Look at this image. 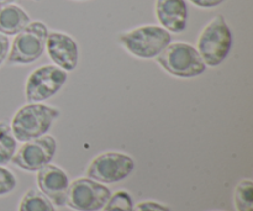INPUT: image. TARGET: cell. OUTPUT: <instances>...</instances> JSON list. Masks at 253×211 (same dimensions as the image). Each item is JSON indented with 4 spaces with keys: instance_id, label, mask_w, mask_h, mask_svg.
<instances>
[{
    "instance_id": "obj_21",
    "label": "cell",
    "mask_w": 253,
    "mask_h": 211,
    "mask_svg": "<svg viewBox=\"0 0 253 211\" xmlns=\"http://www.w3.org/2000/svg\"><path fill=\"white\" fill-rule=\"evenodd\" d=\"M189 1L202 9H212L221 5L225 0H189Z\"/></svg>"
},
{
    "instance_id": "obj_1",
    "label": "cell",
    "mask_w": 253,
    "mask_h": 211,
    "mask_svg": "<svg viewBox=\"0 0 253 211\" xmlns=\"http://www.w3.org/2000/svg\"><path fill=\"white\" fill-rule=\"evenodd\" d=\"M59 109L42 103H29L15 113L11 130L16 141H26L47 135L54 120L59 118Z\"/></svg>"
},
{
    "instance_id": "obj_3",
    "label": "cell",
    "mask_w": 253,
    "mask_h": 211,
    "mask_svg": "<svg viewBox=\"0 0 253 211\" xmlns=\"http://www.w3.org/2000/svg\"><path fill=\"white\" fill-rule=\"evenodd\" d=\"M232 32L222 15L210 20L198 37L197 51L205 66H220L231 51Z\"/></svg>"
},
{
    "instance_id": "obj_19",
    "label": "cell",
    "mask_w": 253,
    "mask_h": 211,
    "mask_svg": "<svg viewBox=\"0 0 253 211\" xmlns=\"http://www.w3.org/2000/svg\"><path fill=\"white\" fill-rule=\"evenodd\" d=\"M132 211H170V208L161 203L147 200V202H141L136 204L132 208Z\"/></svg>"
},
{
    "instance_id": "obj_13",
    "label": "cell",
    "mask_w": 253,
    "mask_h": 211,
    "mask_svg": "<svg viewBox=\"0 0 253 211\" xmlns=\"http://www.w3.org/2000/svg\"><path fill=\"white\" fill-rule=\"evenodd\" d=\"M30 16L15 4L0 5V34L12 36L30 24Z\"/></svg>"
},
{
    "instance_id": "obj_14",
    "label": "cell",
    "mask_w": 253,
    "mask_h": 211,
    "mask_svg": "<svg viewBox=\"0 0 253 211\" xmlns=\"http://www.w3.org/2000/svg\"><path fill=\"white\" fill-rule=\"evenodd\" d=\"M19 211H56V208L40 190L30 189L20 200Z\"/></svg>"
},
{
    "instance_id": "obj_18",
    "label": "cell",
    "mask_w": 253,
    "mask_h": 211,
    "mask_svg": "<svg viewBox=\"0 0 253 211\" xmlns=\"http://www.w3.org/2000/svg\"><path fill=\"white\" fill-rule=\"evenodd\" d=\"M16 178L9 169L0 166V197L7 195L16 188Z\"/></svg>"
},
{
    "instance_id": "obj_20",
    "label": "cell",
    "mask_w": 253,
    "mask_h": 211,
    "mask_svg": "<svg viewBox=\"0 0 253 211\" xmlns=\"http://www.w3.org/2000/svg\"><path fill=\"white\" fill-rule=\"evenodd\" d=\"M10 52V41L6 35L0 34V66L4 63Z\"/></svg>"
},
{
    "instance_id": "obj_7",
    "label": "cell",
    "mask_w": 253,
    "mask_h": 211,
    "mask_svg": "<svg viewBox=\"0 0 253 211\" xmlns=\"http://www.w3.org/2000/svg\"><path fill=\"white\" fill-rule=\"evenodd\" d=\"M111 197L105 184L90 178H78L69 183L66 205L74 211H99Z\"/></svg>"
},
{
    "instance_id": "obj_17",
    "label": "cell",
    "mask_w": 253,
    "mask_h": 211,
    "mask_svg": "<svg viewBox=\"0 0 253 211\" xmlns=\"http://www.w3.org/2000/svg\"><path fill=\"white\" fill-rule=\"evenodd\" d=\"M133 202L131 195L125 190H119L111 194L101 211H132Z\"/></svg>"
},
{
    "instance_id": "obj_12",
    "label": "cell",
    "mask_w": 253,
    "mask_h": 211,
    "mask_svg": "<svg viewBox=\"0 0 253 211\" xmlns=\"http://www.w3.org/2000/svg\"><path fill=\"white\" fill-rule=\"evenodd\" d=\"M156 16L168 32L180 34L187 29L188 7L184 0H156Z\"/></svg>"
},
{
    "instance_id": "obj_9",
    "label": "cell",
    "mask_w": 253,
    "mask_h": 211,
    "mask_svg": "<svg viewBox=\"0 0 253 211\" xmlns=\"http://www.w3.org/2000/svg\"><path fill=\"white\" fill-rule=\"evenodd\" d=\"M57 151V142L53 136L44 135L24 142L15 152L11 162L26 172H37L51 163Z\"/></svg>"
},
{
    "instance_id": "obj_16",
    "label": "cell",
    "mask_w": 253,
    "mask_h": 211,
    "mask_svg": "<svg viewBox=\"0 0 253 211\" xmlns=\"http://www.w3.org/2000/svg\"><path fill=\"white\" fill-rule=\"evenodd\" d=\"M234 203L237 211H253V183L244 179L236 185L234 193Z\"/></svg>"
},
{
    "instance_id": "obj_15",
    "label": "cell",
    "mask_w": 253,
    "mask_h": 211,
    "mask_svg": "<svg viewBox=\"0 0 253 211\" xmlns=\"http://www.w3.org/2000/svg\"><path fill=\"white\" fill-rule=\"evenodd\" d=\"M16 152V138L12 133L11 125L7 121H0V166L11 162Z\"/></svg>"
},
{
    "instance_id": "obj_2",
    "label": "cell",
    "mask_w": 253,
    "mask_h": 211,
    "mask_svg": "<svg viewBox=\"0 0 253 211\" xmlns=\"http://www.w3.org/2000/svg\"><path fill=\"white\" fill-rule=\"evenodd\" d=\"M118 41L131 56L141 59L156 58L172 42V35L162 26L143 25L121 32Z\"/></svg>"
},
{
    "instance_id": "obj_22",
    "label": "cell",
    "mask_w": 253,
    "mask_h": 211,
    "mask_svg": "<svg viewBox=\"0 0 253 211\" xmlns=\"http://www.w3.org/2000/svg\"><path fill=\"white\" fill-rule=\"evenodd\" d=\"M16 0H0V5H6V4H12Z\"/></svg>"
},
{
    "instance_id": "obj_23",
    "label": "cell",
    "mask_w": 253,
    "mask_h": 211,
    "mask_svg": "<svg viewBox=\"0 0 253 211\" xmlns=\"http://www.w3.org/2000/svg\"><path fill=\"white\" fill-rule=\"evenodd\" d=\"M34 1H41V0H34Z\"/></svg>"
},
{
    "instance_id": "obj_8",
    "label": "cell",
    "mask_w": 253,
    "mask_h": 211,
    "mask_svg": "<svg viewBox=\"0 0 253 211\" xmlns=\"http://www.w3.org/2000/svg\"><path fill=\"white\" fill-rule=\"evenodd\" d=\"M67 72L53 64L41 66L31 72L25 85V96L29 103H41L56 95L66 84Z\"/></svg>"
},
{
    "instance_id": "obj_6",
    "label": "cell",
    "mask_w": 253,
    "mask_h": 211,
    "mask_svg": "<svg viewBox=\"0 0 253 211\" xmlns=\"http://www.w3.org/2000/svg\"><path fill=\"white\" fill-rule=\"evenodd\" d=\"M135 166L133 158L126 153H100L89 163L86 177L101 184H114L126 179L133 172Z\"/></svg>"
},
{
    "instance_id": "obj_5",
    "label": "cell",
    "mask_w": 253,
    "mask_h": 211,
    "mask_svg": "<svg viewBox=\"0 0 253 211\" xmlns=\"http://www.w3.org/2000/svg\"><path fill=\"white\" fill-rule=\"evenodd\" d=\"M48 32L43 22H30L15 36L7 56V63L30 64L37 61L46 48Z\"/></svg>"
},
{
    "instance_id": "obj_11",
    "label": "cell",
    "mask_w": 253,
    "mask_h": 211,
    "mask_svg": "<svg viewBox=\"0 0 253 211\" xmlns=\"http://www.w3.org/2000/svg\"><path fill=\"white\" fill-rule=\"evenodd\" d=\"M36 182L40 192L46 195L53 203V205L56 207L66 205L69 178L62 168L48 163L40 170H37Z\"/></svg>"
},
{
    "instance_id": "obj_10",
    "label": "cell",
    "mask_w": 253,
    "mask_h": 211,
    "mask_svg": "<svg viewBox=\"0 0 253 211\" xmlns=\"http://www.w3.org/2000/svg\"><path fill=\"white\" fill-rule=\"evenodd\" d=\"M46 48L51 61L54 62V66L66 72L76 69L78 64L79 49L73 37L61 31L48 32Z\"/></svg>"
},
{
    "instance_id": "obj_4",
    "label": "cell",
    "mask_w": 253,
    "mask_h": 211,
    "mask_svg": "<svg viewBox=\"0 0 253 211\" xmlns=\"http://www.w3.org/2000/svg\"><path fill=\"white\" fill-rule=\"evenodd\" d=\"M156 61L167 73L178 78H194L207 68L197 48L185 42H170Z\"/></svg>"
}]
</instances>
